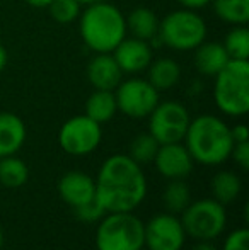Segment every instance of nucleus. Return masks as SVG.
<instances>
[{"instance_id": "nucleus-1", "label": "nucleus", "mask_w": 249, "mask_h": 250, "mask_svg": "<svg viewBox=\"0 0 249 250\" xmlns=\"http://www.w3.org/2000/svg\"><path fill=\"white\" fill-rule=\"evenodd\" d=\"M145 194V175L135 160L123 153L111 155L104 160L96 181V201L106 213L133 211Z\"/></svg>"}, {"instance_id": "nucleus-4", "label": "nucleus", "mask_w": 249, "mask_h": 250, "mask_svg": "<svg viewBox=\"0 0 249 250\" xmlns=\"http://www.w3.org/2000/svg\"><path fill=\"white\" fill-rule=\"evenodd\" d=\"M213 82V101L224 114L241 118L249 111V60H229Z\"/></svg>"}, {"instance_id": "nucleus-16", "label": "nucleus", "mask_w": 249, "mask_h": 250, "mask_svg": "<svg viewBox=\"0 0 249 250\" xmlns=\"http://www.w3.org/2000/svg\"><path fill=\"white\" fill-rule=\"evenodd\" d=\"M229 55L220 41H203L193 50V65L203 77H215L229 63Z\"/></svg>"}, {"instance_id": "nucleus-11", "label": "nucleus", "mask_w": 249, "mask_h": 250, "mask_svg": "<svg viewBox=\"0 0 249 250\" xmlns=\"http://www.w3.org/2000/svg\"><path fill=\"white\" fill-rule=\"evenodd\" d=\"M186 233L181 220L171 213H162L143 223V245L149 250H181Z\"/></svg>"}, {"instance_id": "nucleus-14", "label": "nucleus", "mask_w": 249, "mask_h": 250, "mask_svg": "<svg viewBox=\"0 0 249 250\" xmlns=\"http://www.w3.org/2000/svg\"><path fill=\"white\" fill-rule=\"evenodd\" d=\"M86 75L97 90H114L123 80V72L111 53H94L87 63Z\"/></svg>"}, {"instance_id": "nucleus-17", "label": "nucleus", "mask_w": 249, "mask_h": 250, "mask_svg": "<svg viewBox=\"0 0 249 250\" xmlns=\"http://www.w3.org/2000/svg\"><path fill=\"white\" fill-rule=\"evenodd\" d=\"M26 142V125L17 114L0 112V158L16 155Z\"/></svg>"}, {"instance_id": "nucleus-13", "label": "nucleus", "mask_w": 249, "mask_h": 250, "mask_svg": "<svg viewBox=\"0 0 249 250\" xmlns=\"http://www.w3.org/2000/svg\"><path fill=\"white\" fill-rule=\"evenodd\" d=\"M154 164L162 177L174 181V179H186L191 174L195 160L191 158L186 146L178 142L159 145Z\"/></svg>"}, {"instance_id": "nucleus-19", "label": "nucleus", "mask_w": 249, "mask_h": 250, "mask_svg": "<svg viewBox=\"0 0 249 250\" xmlns=\"http://www.w3.org/2000/svg\"><path fill=\"white\" fill-rule=\"evenodd\" d=\"M145 72H147V80L159 92L174 89L180 83L181 75H183L180 63L173 58H167V56L154 58L150 62V65L147 66Z\"/></svg>"}, {"instance_id": "nucleus-2", "label": "nucleus", "mask_w": 249, "mask_h": 250, "mask_svg": "<svg viewBox=\"0 0 249 250\" xmlns=\"http://www.w3.org/2000/svg\"><path fill=\"white\" fill-rule=\"evenodd\" d=\"M77 22L80 40L92 53H111L128 36L125 14L110 0L84 7Z\"/></svg>"}, {"instance_id": "nucleus-22", "label": "nucleus", "mask_w": 249, "mask_h": 250, "mask_svg": "<svg viewBox=\"0 0 249 250\" xmlns=\"http://www.w3.org/2000/svg\"><path fill=\"white\" fill-rule=\"evenodd\" d=\"M29 179V168L16 155L0 158V186L16 189L24 186Z\"/></svg>"}, {"instance_id": "nucleus-34", "label": "nucleus", "mask_w": 249, "mask_h": 250, "mask_svg": "<svg viewBox=\"0 0 249 250\" xmlns=\"http://www.w3.org/2000/svg\"><path fill=\"white\" fill-rule=\"evenodd\" d=\"M191 250H219L210 240H198V244L193 245Z\"/></svg>"}, {"instance_id": "nucleus-37", "label": "nucleus", "mask_w": 249, "mask_h": 250, "mask_svg": "<svg viewBox=\"0 0 249 250\" xmlns=\"http://www.w3.org/2000/svg\"><path fill=\"white\" fill-rule=\"evenodd\" d=\"M3 245V233H2V230H0V247Z\"/></svg>"}, {"instance_id": "nucleus-3", "label": "nucleus", "mask_w": 249, "mask_h": 250, "mask_svg": "<svg viewBox=\"0 0 249 250\" xmlns=\"http://www.w3.org/2000/svg\"><path fill=\"white\" fill-rule=\"evenodd\" d=\"M184 146L198 164L220 165L230 157L234 140L226 121L212 114H202L189 121Z\"/></svg>"}, {"instance_id": "nucleus-30", "label": "nucleus", "mask_w": 249, "mask_h": 250, "mask_svg": "<svg viewBox=\"0 0 249 250\" xmlns=\"http://www.w3.org/2000/svg\"><path fill=\"white\" fill-rule=\"evenodd\" d=\"M230 157H232L234 162L239 165L241 170L248 172L249 170V142L234 143L232 151H230Z\"/></svg>"}, {"instance_id": "nucleus-15", "label": "nucleus", "mask_w": 249, "mask_h": 250, "mask_svg": "<svg viewBox=\"0 0 249 250\" xmlns=\"http://www.w3.org/2000/svg\"><path fill=\"white\" fill-rule=\"evenodd\" d=\"M62 199L72 208H79L96 198V182L84 172H67L58 182Z\"/></svg>"}, {"instance_id": "nucleus-23", "label": "nucleus", "mask_w": 249, "mask_h": 250, "mask_svg": "<svg viewBox=\"0 0 249 250\" xmlns=\"http://www.w3.org/2000/svg\"><path fill=\"white\" fill-rule=\"evenodd\" d=\"M241 189V179L234 172L224 170L213 175L212 179V194L213 199L219 201L220 204H229L239 196Z\"/></svg>"}, {"instance_id": "nucleus-5", "label": "nucleus", "mask_w": 249, "mask_h": 250, "mask_svg": "<svg viewBox=\"0 0 249 250\" xmlns=\"http://www.w3.org/2000/svg\"><path fill=\"white\" fill-rule=\"evenodd\" d=\"M208 27L198 10L180 9L160 19L157 40L173 51H193L206 40Z\"/></svg>"}, {"instance_id": "nucleus-8", "label": "nucleus", "mask_w": 249, "mask_h": 250, "mask_svg": "<svg viewBox=\"0 0 249 250\" xmlns=\"http://www.w3.org/2000/svg\"><path fill=\"white\" fill-rule=\"evenodd\" d=\"M189 121H191V116L186 105H183L181 102H159L149 114V133L159 142V145L183 142Z\"/></svg>"}, {"instance_id": "nucleus-24", "label": "nucleus", "mask_w": 249, "mask_h": 250, "mask_svg": "<svg viewBox=\"0 0 249 250\" xmlns=\"http://www.w3.org/2000/svg\"><path fill=\"white\" fill-rule=\"evenodd\" d=\"M162 203L171 214L183 213L191 203V191L184 179H174L162 192Z\"/></svg>"}, {"instance_id": "nucleus-10", "label": "nucleus", "mask_w": 249, "mask_h": 250, "mask_svg": "<svg viewBox=\"0 0 249 250\" xmlns=\"http://www.w3.org/2000/svg\"><path fill=\"white\" fill-rule=\"evenodd\" d=\"M103 140L101 125L87 118L86 114L73 116L63 123L58 133V142L68 155H89L99 146Z\"/></svg>"}, {"instance_id": "nucleus-6", "label": "nucleus", "mask_w": 249, "mask_h": 250, "mask_svg": "<svg viewBox=\"0 0 249 250\" xmlns=\"http://www.w3.org/2000/svg\"><path fill=\"white\" fill-rule=\"evenodd\" d=\"M97 250H142L143 221L128 213H108L96 231Z\"/></svg>"}, {"instance_id": "nucleus-31", "label": "nucleus", "mask_w": 249, "mask_h": 250, "mask_svg": "<svg viewBox=\"0 0 249 250\" xmlns=\"http://www.w3.org/2000/svg\"><path fill=\"white\" fill-rule=\"evenodd\" d=\"M230 136H232L234 143L249 142V129L246 125H236L230 128Z\"/></svg>"}, {"instance_id": "nucleus-25", "label": "nucleus", "mask_w": 249, "mask_h": 250, "mask_svg": "<svg viewBox=\"0 0 249 250\" xmlns=\"http://www.w3.org/2000/svg\"><path fill=\"white\" fill-rule=\"evenodd\" d=\"M224 48L230 60H249V29L248 26H232L224 38Z\"/></svg>"}, {"instance_id": "nucleus-36", "label": "nucleus", "mask_w": 249, "mask_h": 250, "mask_svg": "<svg viewBox=\"0 0 249 250\" xmlns=\"http://www.w3.org/2000/svg\"><path fill=\"white\" fill-rule=\"evenodd\" d=\"M82 7H87V5H92V3H99V2H108V0H77Z\"/></svg>"}, {"instance_id": "nucleus-35", "label": "nucleus", "mask_w": 249, "mask_h": 250, "mask_svg": "<svg viewBox=\"0 0 249 250\" xmlns=\"http://www.w3.org/2000/svg\"><path fill=\"white\" fill-rule=\"evenodd\" d=\"M26 2L29 3L31 7H34V9H46L53 0H26Z\"/></svg>"}, {"instance_id": "nucleus-9", "label": "nucleus", "mask_w": 249, "mask_h": 250, "mask_svg": "<svg viewBox=\"0 0 249 250\" xmlns=\"http://www.w3.org/2000/svg\"><path fill=\"white\" fill-rule=\"evenodd\" d=\"M159 90L154 89L147 79L133 75L132 79L121 80L114 89L118 111L132 119L149 118L150 112L159 104Z\"/></svg>"}, {"instance_id": "nucleus-29", "label": "nucleus", "mask_w": 249, "mask_h": 250, "mask_svg": "<svg viewBox=\"0 0 249 250\" xmlns=\"http://www.w3.org/2000/svg\"><path fill=\"white\" fill-rule=\"evenodd\" d=\"M224 250H249V231L248 228H239L226 238Z\"/></svg>"}, {"instance_id": "nucleus-32", "label": "nucleus", "mask_w": 249, "mask_h": 250, "mask_svg": "<svg viewBox=\"0 0 249 250\" xmlns=\"http://www.w3.org/2000/svg\"><path fill=\"white\" fill-rule=\"evenodd\" d=\"M180 3V7L183 9H191V10H200L205 9L206 5L212 3V0H176Z\"/></svg>"}, {"instance_id": "nucleus-33", "label": "nucleus", "mask_w": 249, "mask_h": 250, "mask_svg": "<svg viewBox=\"0 0 249 250\" xmlns=\"http://www.w3.org/2000/svg\"><path fill=\"white\" fill-rule=\"evenodd\" d=\"M7 63H9V51H7V48L0 43V72L5 70Z\"/></svg>"}, {"instance_id": "nucleus-21", "label": "nucleus", "mask_w": 249, "mask_h": 250, "mask_svg": "<svg viewBox=\"0 0 249 250\" xmlns=\"http://www.w3.org/2000/svg\"><path fill=\"white\" fill-rule=\"evenodd\" d=\"M210 5L222 22L230 26H248L249 0H212Z\"/></svg>"}, {"instance_id": "nucleus-12", "label": "nucleus", "mask_w": 249, "mask_h": 250, "mask_svg": "<svg viewBox=\"0 0 249 250\" xmlns=\"http://www.w3.org/2000/svg\"><path fill=\"white\" fill-rule=\"evenodd\" d=\"M118 66L121 68L123 75H138L145 72L147 66L154 60V48L149 41L138 40V38L126 36L113 51Z\"/></svg>"}, {"instance_id": "nucleus-7", "label": "nucleus", "mask_w": 249, "mask_h": 250, "mask_svg": "<svg viewBox=\"0 0 249 250\" xmlns=\"http://www.w3.org/2000/svg\"><path fill=\"white\" fill-rule=\"evenodd\" d=\"M227 214L224 204L215 199H198L189 203L181 213V225L184 233L195 240H213L224 231Z\"/></svg>"}, {"instance_id": "nucleus-20", "label": "nucleus", "mask_w": 249, "mask_h": 250, "mask_svg": "<svg viewBox=\"0 0 249 250\" xmlns=\"http://www.w3.org/2000/svg\"><path fill=\"white\" fill-rule=\"evenodd\" d=\"M116 112H118V105H116V97H114V90L94 89V92L87 97L86 116L92 119V121L103 125V123L111 121Z\"/></svg>"}, {"instance_id": "nucleus-18", "label": "nucleus", "mask_w": 249, "mask_h": 250, "mask_svg": "<svg viewBox=\"0 0 249 250\" xmlns=\"http://www.w3.org/2000/svg\"><path fill=\"white\" fill-rule=\"evenodd\" d=\"M125 21L126 33H130V36L149 41L150 44L159 36L160 19L149 7H135L133 10H130L128 16H125Z\"/></svg>"}, {"instance_id": "nucleus-26", "label": "nucleus", "mask_w": 249, "mask_h": 250, "mask_svg": "<svg viewBox=\"0 0 249 250\" xmlns=\"http://www.w3.org/2000/svg\"><path fill=\"white\" fill-rule=\"evenodd\" d=\"M157 150H159V142L150 133H142V135H136L132 140L128 157L135 160L138 165L150 164L156 158Z\"/></svg>"}, {"instance_id": "nucleus-27", "label": "nucleus", "mask_w": 249, "mask_h": 250, "mask_svg": "<svg viewBox=\"0 0 249 250\" xmlns=\"http://www.w3.org/2000/svg\"><path fill=\"white\" fill-rule=\"evenodd\" d=\"M46 9L51 19L58 24L77 22L80 12H82V5L77 0H53Z\"/></svg>"}, {"instance_id": "nucleus-28", "label": "nucleus", "mask_w": 249, "mask_h": 250, "mask_svg": "<svg viewBox=\"0 0 249 250\" xmlns=\"http://www.w3.org/2000/svg\"><path fill=\"white\" fill-rule=\"evenodd\" d=\"M73 209H75V216L79 218L80 221H86V223H94V221L101 220V218L106 214L104 208L97 203L96 198L92 201H89V203L82 204V206L73 208Z\"/></svg>"}]
</instances>
